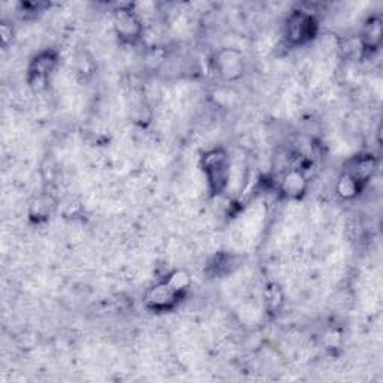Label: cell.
Here are the masks:
<instances>
[{
  "label": "cell",
  "instance_id": "obj_13",
  "mask_svg": "<svg viewBox=\"0 0 383 383\" xmlns=\"http://www.w3.org/2000/svg\"><path fill=\"white\" fill-rule=\"evenodd\" d=\"M264 298L268 307L271 309H277L279 305L283 303V293L282 289L275 283H271L266 286V289L264 292Z\"/></svg>",
  "mask_w": 383,
  "mask_h": 383
},
{
  "label": "cell",
  "instance_id": "obj_4",
  "mask_svg": "<svg viewBox=\"0 0 383 383\" xmlns=\"http://www.w3.org/2000/svg\"><path fill=\"white\" fill-rule=\"evenodd\" d=\"M214 66L225 81H237L246 71L244 56L235 48H223L216 54Z\"/></svg>",
  "mask_w": 383,
  "mask_h": 383
},
{
  "label": "cell",
  "instance_id": "obj_2",
  "mask_svg": "<svg viewBox=\"0 0 383 383\" xmlns=\"http://www.w3.org/2000/svg\"><path fill=\"white\" fill-rule=\"evenodd\" d=\"M112 26L120 40L133 42L142 35V22L132 6H120L112 14Z\"/></svg>",
  "mask_w": 383,
  "mask_h": 383
},
{
  "label": "cell",
  "instance_id": "obj_9",
  "mask_svg": "<svg viewBox=\"0 0 383 383\" xmlns=\"http://www.w3.org/2000/svg\"><path fill=\"white\" fill-rule=\"evenodd\" d=\"M361 189H362L361 181H358L353 176L348 174V172L341 174L337 185H335V190H337L339 196L346 201L355 199L361 194Z\"/></svg>",
  "mask_w": 383,
  "mask_h": 383
},
{
  "label": "cell",
  "instance_id": "obj_6",
  "mask_svg": "<svg viewBox=\"0 0 383 383\" xmlns=\"http://www.w3.org/2000/svg\"><path fill=\"white\" fill-rule=\"evenodd\" d=\"M57 66V57L51 51H44L41 54H37L32 65H31V74H28V83H31L32 87L35 90H42L45 87V84L50 78V75L56 69Z\"/></svg>",
  "mask_w": 383,
  "mask_h": 383
},
{
  "label": "cell",
  "instance_id": "obj_11",
  "mask_svg": "<svg viewBox=\"0 0 383 383\" xmlns=\"http://www.w3.org/2000/svg\"><path fill=\"white\" fill-rule=\"evenodd\" d=\"M361 40L366 45V50H370V48H377L380 41H382V22L380 18L373 17L371 20L367 23L366 31H364V35L361 36Z\"/></svg>",
  "mask_w": 383,
  "mask_h": 383
},
{
  "label": "cell",
  "instance_id": "obj_1",
  "mask_svg": "<svg viewBox=\"0 0 383 383\" xmlns=\"http://www.w3.org/2000/svg\"><path fill=\"white\" fill-rule=\"evenodd\" d=\"M204 172L213 192L223 190L229 180V160L222 148L208 151L203 160Z\"/></svg>",
  "mask_w": 383,
  "mask_h": 383
},
{
  "label": "cell",
  "instance_id": "obj_3",
  "mask_svg": "<svg viewBox=\"0 0 383 383\" xmlns=\"http://www.w3.org/2000/svg\"><path fill=\"white\" fill-rule=\"evenodd\" d=\"M316 31H318V23H316L312 14L304 11H293L287 17L286 37L287 41L295 45L305 44L313 40Z\"/></svg>",
  "mask_w": 383,
  "mask_h": 383
},
{
  "label": "cell",
  "instance_id": "obj_7",
  "mask_svg": "<svg viewBox=\"0 0 383 383\" xmlns=\"http://www.w3.org/2000/svg\"><path fill=\"white\" fill-rule=\"evenodd\" d=\"M280 189L283 195L291 199H298L304 195L305 189H307V180L300 169H291L283 177Z\"/></svg>",
  "mask_w": 383,
  "mask_h": 383
},
{
  "label": "cell",
  "instance_id": "obj_5",
  "mask_svg": "<svg viewBox=\"0 0 383 383\" xmlns=\"http://www.w3.org/2000/svg\"><path fill=\"white\" fill-rule=\"evenodd\" d=\"M181 295L183 293L172 289L167 280L159 282L148 289L146 295V305L147 309L155 312H168L178 303Z\"/></svg>",
  "mask_w": 383,
  "mask_h": 383
},
{
  "label": "cell",
  "instance_id": "obj_10",
  "mask_svg": "<svg viewBox=\"0 0 383 383\" xmlns=\"http://www.w3.org/2000/svg\"><path fill=\"white\" fill-rule=\"evenodd\" d=\"M56 207V201L50 195H40L36 196L31 204V217L36 222L46 220L53 213Z\"/></svg>",
  "mask_w": 383,
  "mask_h": 383
},
{
  "label": "cell",
  "instance_id": "obj_8",
  "mask_svg": "<svg viewBox=\"0 0 383 383\" xmlns=\"http://www.w3.org/2000/svg\"><path fill=\"white\" fill-rule=\"evenodd\" d=\"M376 165H377L376 159L373 156H370V155L358 156V158H355L352 160L350 168L346 172H348V174L355 177L358 181H361V183L364 185L373 176V172H375V169H376Z\"/></svg>",
  "mask_w": 383,
  "mask_h": 383
},
{
  "label": "cell",
  "instance_id": "obj_12",
  "mask_svg": "<svg viewBox=\"0 0 383 383\" xmlns=\"http://www.w3.org/2000/svg\"><path fill=\"white\" fill-rule=\"evenodd\" d=\"M165 280L171 284L172 289H176L180 293H185L192 283V277L186 270H176Z\"/></svg>",
  "mask_w": 383,
  "mask_h": 383
}]
</instances>
